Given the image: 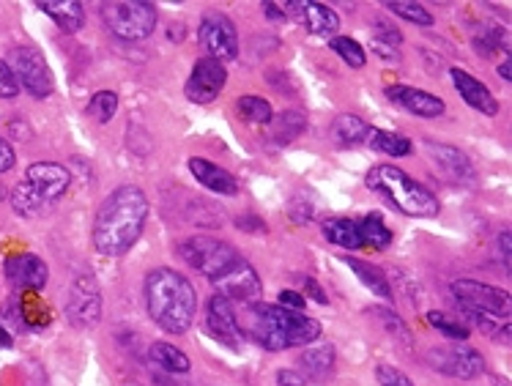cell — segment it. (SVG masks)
<instances>
[{"instance_id":"5bb4252c","label":"cell","mask_w":512,"mask_h":386,"mask_svg":"<svg viewBox=\"0 0 512 386\" xmlns=\"http://www.w3.org/2000/svg\"><path fill=\"white\" fill-rule=\"evenodd\" d=\"M206 332L217 340L220 345L230 348V351H241L244 345V334H241L239 315L233 313V304L222 296H211L209 313H206Z\"/></svg>"},{"instance_id":"5b68a950","label":"cell","mask_w":512,"mask_h":386,"mask_svg":"<svg viewBox=\"0 0 512 386\" xmlns=\"http://www.w3.org/2000/svg\"><path fill=\"white\" fill-rule=\"evenodd\" d=\"M102 20H105L107 31L118 39L140 42L154 33L159 11L148 0H110V3H102Z\"/></svg>"},{"instance_id":"4fadbf2b","label":"cell","mask_w":512,"mask_h":386,"mask_svg":"<svg viewBox=\"0 0 512 386\" xmlns=\"http://www.w3.org/2000/svg\"><path fill=\"white\" fill-rule=\"evenodd\" d=\"M225 83H228L225 66H222L220 61L203 55V58H198L195 66H192V74H189L184 94H187L189 102H195V105H209V102H214V99L222 94Z\"/></svg>"},{"instance_id":"d590c367","label":"cell","mask_w":512,"mask_h":386,"mask_svg":"<svg viewBox=\"0 0 512 386\" xmlns=\"http://www.w3.org/2000/svg\"><path fill=\"white\" fill-rule=\"evenodd\" d=\"M370 313L378 315V321H381V326L387 329L389 337H395L398 343L411 345V332H408V326L403 324V318H400L398 313H392V310H387V307H376V310H370Z\"/></svg>"},{"instance_id":"9c48e42d","label":"cell","mask_w":512,"mask_h":386,"mask_svg":"<svg viewBox=\"0 0 512 386\" xmlns=\"http://www.w3.org/2000/svg\"><path fill=\"white\" fill-rule=\"evenodd\" d=\"M198 42L203 47L206 58H214V61L220 63L233 61L239 55V33H236V25L222 11H211V14H206L200 20Z\"/></svg>"},{"instance_id":"f907efd6","label":"cell","mask_w":512,"mask_h":386,"mask_svg":"<svg viewBox=\"0 0 512 386\" xmlns=\"http://www.w3.org/2000/svg\"><path fill=\"white\" fill-rule=\"evenodd\" d=\"M512 66H510V58H507V61L502 63V66H499V74H502V80H512Z\"/></svg>"},{"instance_id":"ba28073f","label":"cell","mask_w":512,"mask_h":386,"mask_svg":"<svg viewBox=\"0 0 512 386\" xmlns=\"http://www.w3.org/2000/svg\"><path fill=\"white\" fill-rule=\"evenodd\" d=\"M436 373L450 378H460V381H471L485 373V359L477 348H469V345H436L430 348L428 356H425Z\"/></svg>"},{"instance_id":"7a4b0ae2","label":"cell","mask_w":512,"mask_h":386,"mask_svg":"<svg viewBox=\"0 0 512 386\" xmlns=\"http://www.w3.org/2000/svg\"><path fill=\"white\" fill-rule=\"evenodd\" d=\"M244 340L258 343L266 351H288L315 343L321 337V324L310 315L285 310L280 304L252 302L239 318Z\"/></svg>"},{"instance_id":"4316f807","label":"cell","mask_w":512,"mask_h":386,"mask_svg":"<svg viewBox=\"0 0 512 386\" xmlns=\"http://www.w3.org/2000/svg\"><path fill=\"white\" fill-rule=\"evenodd\" d=\"M304 132V115L296 113V110H285L283 115L272 118L269 124V140L274 146H288L296 137Z\"/></svg>"},{"instance_id":"8d00e7d4","label":"cell","mask_w":512,"mask_h":386,"mask_svg":"<svg viewBox=\"0 0 512 386\" xmlns=\"http://www.w3.org/2000/svg\"><path fill=\"white\" fill-rule=\"evenodd\" d=\"M428 321L433 329H439L441 334H447V337L455 340V343H466V340H469V329H466L463 324H455L452 318H447V315L439 313V310H430Z\"/></svg>"},{"instance_id":"7c38bea8","label":"cell","mask_w":512,"mask_h":386,"mask_svg":"<svg viewBox=\"0 0 512 386\" xmlns=\"http://www.w3.org/2000/svg\"><path fill=\"white\" fill-rule=\"evenodd\" d=\"M66 318L74 326H96L102 321V291L91 274H80L74 280L69 299H66Z\"/></svg>"},{"instance_id":"7dc6e473","label":"cell","mask_w":512,"mask_h":386,"mask_svg":"<svg viewBox=\"0 0 512 386\" xmlns=\"http://www.w3.org/2000/svg\"><path fill=\"white\" fill-rule=\"evenodd\" d=\"M304 288H307V293H310V299H315V302H318V304L329 302V299H326L324 288H321V285H318V282H315V280H310V277L304 280Z\"/></svg>"},{"instance_id":"2e32d148","label":"cell","mask_w":512,"mask_h":386,"mask_svg":"<svg viewBox=\"0 0 512 386\" xmlns=\"http://www.w3.org/2000/svg\"><path fill=\"white\" fill-rule=\"evenodd\" d=\"M25 184L44 200H58L61 195H66V189L72 187V173L63 165H55V162H33L28 170H25Z\"/></svg>"},{"instance_id":"52a82bcc","label":"cell","mask_w":512,"mask_h":386,"mask_svg":"<svg viewBox=\"0 0 512 386\" xmlns=\"http://www.w3.org/2000/svg\"><path fill=\"white\" fill-rule=\"evenodd\" d=\"M178 255H181V261L187 263L189 269H195V272L209 277V280H214L217 274L228 269L230 263L241 258L233 244L214 239V236H192V239L181 241Z\"/></svg>"},{"instance_id":"d4e9b609","label":"cell","mask_w":512,"mask_h":386,"mask_svg":"<svg viewBox=\"0 0 512 386\" xmlns=\"http://www.w3.org/2000/svg\"><path fill=\"white\" fill-rule=\"evenodd\" d=\"M365 143L370 148H376L381 154H387V157H408L411 154V140L398 132H389V129H376V126H370L367 129Z\"/></svg>"},{"instance_id":"ab89813d","label":"cell","mask_w":512,"mask_h":386,"mask_svg":"<svg viewBox=\"0 0 512 386\" xmlns=\"http://www.w3.org/2000/svg\"><path fill=\"white\" fill-rule=\"evenodd\" d=\"M376 378L381 386H414L406 373H400L398 367H392V365H378Z\"/></svg>"},{"instance_id":"f6af8a7d","label":"cell","mask_w":512,"mask_h":386,"mask_svg":"<svg viewBox=\"0 0 512 386\" xmlns=\"http://www.w3.org/2000/svg\"><path fill=\"white\" fill-rule=\"evenodd\" d=\"M236 228L247 230V233H263L266 225H263L258 217H239V220H236Z\"/></svg>"},{"instance_id":"ffe728a7","label":"cell","mask_w":512,"mask_h":386,"mask_svg":"<svg viewBox=\"0 0 512 386\" xmlns=\"http://www.w3.org/2000/svg\"><path fill=\"white\" fill-rule=\"evenodd\" d=\"M452 85H455V91L460 94V99L466 102L474 110H480L482 115H496L499 113V102H496V96L491 94V88L488 85H482L474 74L463 72V69H450Z\"/></svg>"},{"instance_id":"44dd1931","label":"cell","mask_w":512,"mask_h":386,"mask_svg":"<svg viewBox=\"0 0 512 386\" xmlns=\"http://www.w3.org/2000/svg\"><path fill=\"white\" fill-rule=\"evenodd\" d=\"M189 173L198 178L200 184L209 189V192H217V195H236V192H239V181H236V176L228 173L225 167L209 162V159H189Z\"/></svg>"},{"instance_id":"3957f363","label":"cell","mask_w":512,"mask_h":386,"mask_svg":"<svg viewBox=\"0 0 512 386\" xmlns=\"http://www.w3.org/2000/svg\"><path fill=\"white\" fill-rule=\"evenodd\" d=\"M146 310L151 321L170 334H184L195 321L198 313V296L192 282L176 269H154L148 272L146 285Z\"/></svg>"},{"instance_id":"836d02e7","label":"cell","mask_w":512,"mask_h":386,"mask_svg":"<svg viewBox=\"0 0 512 386\" xmlns=\"http://www.w3.org/2000/svg\"><path fill=\"white\" fill-rule=\"evenodd\" d=\"M329 47H332L351 69H362L367 63L365 47L356 42V39H351V36H332V39H329Z\"/></svg>"},{"instance_id":"e575fe53","label":"cell","mask_w":512,"mask_h":386,"mask_svg":"<svg viewBox=\"0 0 512 386\" xmlns=\"http://www.w3.org/2000/svg\"><path fill=\"white\" fill-rule=\"evenodd\" d=\"M115 113H118V94H113V91H99V94L91 96V102H88V115H94L99 124L113 121Z\"/></svg>"},{"instance_id":"816d5d0a","label":"cell","mask_w":512,"mask_h":386,"mask_svg":"<svg viewBox=\"0 0 512 386\" xmlns=\"http://www.w3.org/2000/svg\"><path fill=\"white\" fill-rule=\"evenodd\" d=\"M493 384H496V386H510V384H507V378H504V376L493 378Z\"/></svg>"},{"instance_id":"d6986e66","label":"cell","mask_w":512,"mask_h":386,"mask_svg":"<svg viewBox=\"0 0 512 386\" xmlns=\"http://www.w3.org/2000/svg\"><path fill=\"white\" fill-rule=\"evenodd\" d=\"M293 17H299L304 22V28L313 33V36H335L340 31V17H337L335 9H329L326 3H318V0H296V3H288Z\"/></svg>"},{"instance_id":"83f0119b","label":"cell","mask_w":512,"mask_h":386,"mask_svg":"<svg viewBox=\"0 0 512 386\" xmlns=\"http://www.w3.org/2000/svg\"><path fill=\"white\" fill-rule=\"evenodd\" d=\"M356 225H359V236H362V244L367 250H387L392 244V230L384 225L381 214H376V211H370Z\"/></svg>"},{"instance_id":"9a60e30c","label":"cell","mask_w":512,"mask_h":386,"mask_svg":"<svg viewBox=\"0 0 512 386\" xmlns=\"http://www.w3.org/2000/svg\"><path fill=\"white\" fill-rule=\"evenodd\" d=\"M425 151H428L430 162L436 165L441 176L450 178L452 184L458 187H469L477 181V173H474V165L471 159L455 146H447V143H436V140H425Z\"/></svg>"},{"instance_id":"bcb514c9","label":"cell","mask_w":512,"mask_h":386,"mask_svg":"<svg viewBox=\"0 0 512 386\" xmlns=\"http://www.w3.org/2000/svg\"><path fill=\"white\" fill-rule=\"evenodd\" d=\"M277 386H304V378L293 370H280L277 373Z\"/></svg>"},{"instance_id":"74e56055","label":"cell","mask_w":512,"mask_h":386,"mask_svg":"<svg viewBox=\"0 0 512 386\" xmlns=\"http://www.w3.org/2000/svg\"><path fill=\"white\" fill-rule=\"evenodd\" d=\"M474 47L480 55H496V50H504V31L491 28V31H477L474 33Z\"/></svg>"},{"instance_id":"8fae6325","label":"cell","mask_w":512,"mask_h":386,"mask_svg":"<svg viewBox=\"0 0 512 386\" xmlns=\"http://www.w3.org/2000/svg\"><path fill=\"white\" fill-rule=\"evenodd\" d=\"M211 285L217 288V296L222 299H228V302H244V304H252L258 296H261L263 285H261V277L258 272L252 269L250 261H233L225 269L222 274H217Z\"/></svg>"},{"instance_id":"ee69618b","label":"cell","mask_w":512,"mask_h":386,"mask_svg":"<svg viewBox=\"0 0 512 386\" xmlns=\"http://www.w3.org/2000/svg\"><path fill=\"white\" fill-rule=\"evenodd\" d=\"M14 162H17V154H14V148L9 146V140H3V137H0V173L11 170V167H14Z\"/></svg>"},{"instance_id":"6da1fadb","label":"cell","mask_w":512,"mask_h":386,"mask_svg":"<svg viewBox=\"0 0 512 386\" xmlns=\"http://www.w3.org/2000/svg\"><path fill=\"white\" fill-rule=\"evenodd\" d=\"M146 220L148 198L143 189L135 184L113 189L96 211L94 233H91L96 252L107 255V258H118V255L129 252L143 236Z\"/></svg>"},{"instance_id":"7bdbcfd3","label":"cell","mask_w":512,"mask_h":386,"mask_svg":"<svg viewBox=\"0 0 512 386\" xmlns=\"http://www.w3.org/2000/svg\"><path fill=\"white\" fill-rule=\"evenodd\" d=\"M280 307L285 310H296V313H302L304 310V296L299 291H280Z\"/></svg>"},{"instance_id":"e0dca14e","label":"cell","mask_w":512,"mask_h":386,"mask_svg":"<svg viewBox=\"0 0 512 386\" xmlns=\"http://www.w3.org/2000/svg\"><path fill=\"white\" fill-rule=\"evenodd\" d=\"M3 269H6V280L17 288V291H42L44 285H47V263L39 258V255H33V252H22V255H11L3 263Z\"/></svg>"},{"instance_id":"7402d4cb","label":"cell","mask_w":512,"mask_h":386,"mask_svg":"<svg viewBox=\"0 0 512 386\" xmlns=\"http://www.w3.org/2000/svg\"><path fill=\"white\" fill-rule=\"evenodd\" d=\"M36 9H42L47 17H53V22L63 33H77L85 22V9L80 0H39Z\"/></svg>"},{"instance_id":"277c9868","label":"cell","mask_w":512,"mask_h":386,"mask_svg":"<svg viewBox=\"0 0 512 386\" xmlns=\"http://www.w3.org/2000/svg\"><path fill=\"white\" fill-rule=\"evenodd\" d=\"M365 184L367 189L384 195L395 209L408 214V217L430 220V217H436L441 211L439 198L425 184H419L417 178H411L395 165L370 167L365 176Z\"/></svg>"},{"instance_id":"484cf974","label":"cell","mask_w":512,"mask_h":386,"mask_svg":"<svg viewBox=\"0 0 512 386\" xmlns=\"http://www.w3.org/2000/svg\"><path fill=\"white\" fill-rule=\"evenodd\" d=\"M148 359L157 367H162L165 373H173V376H184L189 373V356L170 343H154L148 348Z\"/></svg>"},{"instance_id":"f1b7e54d","label":"cell","mask_w":512,"mask_h":386,"mask_svg":"<svg viewBox=\"0 0 512 386\" xmlns=\"http://www.w3.org/2000/svg\"><path fill=\"white\" fill-rule=\"evenodd\" d=\"M335 348L332 345H315L310 351H304L302 367L313 378H326L332 370H335Z\"/></svg>"},{"instance_id":"f35d334b","label":"cell","mask_w":512,"mask_h":386,"mask_svg":"<svg viewBox=\"0 0 512 386\" xmlns=\"http://www.w3.org/2000/svg\"><path fill=\"white\" fill-rule=\"evenodd\" d=\"M373 42L384 44V47H392V50H398L400 44H403V33L395 28V25H389V22H378L376 20V31H373Z\"/></svg>"},{"instance_id":"ac0fdd59","label":"cell","mask_w":512,"mask_h":386,"mask_svg":"<svg viewBox=\"0 0 512 386\" xmlns=\"http://www.w3.org/2000/svg\"><path fill=\"white\" fill-rule=\"evenodd\" d=\"M387 99L392 105L403 107L411 115L417 118H441L447 105L441 102L439 96L428 94V91H419V88H411V85H389Z\"/></svg>"},{"instance_id":"d6a6232c","label":"cell","mask_w":512,"mask_h":386,"mask_svg":"<svg viewBox=\"0 0 512 386\" xmlns=\"http://www.w3.org/2000/svg\"><path fill=\"white\" fill-rule=\"evenodd\" d=\"M11 206H14V211H17L20 217H36V214H42V209L47 203H44L25 181H20L17 187L11 189Z\"/></svg>"},{"instance_id":"b9f144b4","label":"cell","mask_w":512,"mask_h":386,"mask_svg":"<svg viewBox=\"0 0 512 386\" xmlns=\"http://www.w3.org/2000/svg\"><path fill=\"white\" fill-rule=\"evenodd\" d=\"M499 261H502L504 274H510V269H512V233L510 230H502V233H499Z\"/></svg>"},{"instance_id":"60d3db41","label":"cell","mask_w":512,"mask_h":386,"mask_svg":"<svg viewBox=\"0 0 512 386\" xmlns=\"http://www.w3.org/2000/svg\"><path fill=\"white\" fill-rule=\"evenodd\" d=\"M20 94V83L11 72V66L6 61H0V99H14Z\"/></svg>"},{"instance_id":"8992f818","label":"cell","mask_w":512,"mask_h":386,"mask_svg":"<svg viewBox=\"0 0 512 386\" xmlns=\"http://www.w3.org/2000/svg\"><path fill=\"white\" fill-rule=\"evenodd\" d=\"M450 293L460 304V310H466V313L491 315L499 321L512 318V296L504 288L480 280H455L450 285Z\"/></svg>"},{"instance_id":"cb8c5ba5","label":"cell","mask_w":512,"mask_h":386,"mask_svg":"<svg viewBox=\"0 0 512 386\" xmlns=\"http://www.w3.org/2000/svg\"><path fill=\"white\" fill-rule=\"evenodd\" d=\"M345 266L356 274V280L365 282L367 288L376 293V296L392 302V285H389L387 274L381 272L378 266H373V263L367 261H359V258H345Z\"/></svg>"},{"instance_id":"603a6c76","label":"cell","mask_w":512,"mask_h":386,"mask_svg":"<svg viewBox=\"0 0 512 386\" xmlns=\"http://www.w3.org/2000/svg\"><path fill=\"white\" fill-rule=\"evenodd\" d=\"M324 230V239L335 247H343V250H365L362 244V236H359V225L354 220H345V217H332L321 225Z\"/></svg>"},{"instance_id":"c3c4849f","label":"cell","mask_w":512,"mask_h":386,"mask_svg":"<svg viewBox=\"0 0 512 386\" xmlns=\"http://www.w3.org/2000/svg\"><path fill=\"white\" fill-rule=\"evenodd\" d=\"M263 11L269 20H285V11H280V3H263Z\"/></svg>"},{"instance_id":"1f68e13d","label":"cell","mask_w":512,"mask_h":386,"mask_svg":"<svg viewBox=\"0 0 512 386\" xmlns=\"http://www.w3.org/2000/svg\"><path fill=\"white\" fill-rule=\"evenodd\" d=\"M384 9H389L392 14H398L403 20L414 22L419 28H430V25H433V14H430L422 3H417V0H387Z\"/></svg>"},{"instance_id":"681fc988","label":"cell","mask_w":512,"mask_h":386,"mask_svg":"<svg viewBox=\"0 0 512 386\" xmlns=\"http://www.w3.org/2000/svg\"><path fill=\"white\" fill-rule=\"evenodd\" d=\"M14 345V340H11V334L0 326V348H11Z\"/></svg>"},{"instance_id":"30bf717a","label":"cell","mask_w":512,"mask_h":386,"mask_svg":"<svg viewBox=\"0 0 512 386\" xmlns=\"http://www.w3.org/2000/svg\"><path fill=\"white\" fill-rule=\"evenodd\" d=\"M11 72L17 77V83H20L28 94L36 96V99L53 96V72H50V66H47V61H44L39 50H33V47H20V50H14Z\"/></svg>"},{"instance_id":"f546056e","label":"cell","mask_w":512,"mask_h":386,"mask_svg":"<svg viewBox=\"0 0 512 386\" xmlns=\"http://www.w3.org/2000/svg\"><path fill=\"white\" fill-rule=\"evenodd\" d=\"M236 110L244 121H250V124H272L274 118V110H272V102H266L263 96H255V94H244L236 102Z\"/></svg>"},{"instance_id":"4dcf8cb0","label":"cell","mask_w":512,"mask_h":386,"mask_svg":"<svg viewBox=\"0 0 512 386\" xmlns=\"http://www.w3.org/2000/svg\"><path fill=\"white\" fill-rule=\"evenodd\" d=\"M367 121L365 118H359V115H351V113H343L337 115L335 121V137L345 146H356V143H365L367 137Z\"/></svg>"}]
</instances>
